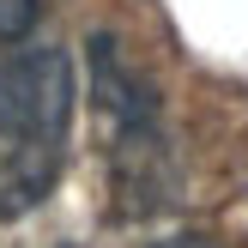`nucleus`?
<instances>
[{
	"label": "nucleus",
	"instance_id": "obj_1",
	"mask_svg": "<svg viewBox=\"0 0 248 248\" xmlns=\"http://www.w3.org/2000/svg\"><path fill=\"white\" fill-rule=\"evenodd\" d=\"M73 103H79V73L67 48L31 43L0 61V133L6 140L55 145L73 121Z\"/></svg>",
	"mask_w": 248,
	"mask_h": 248
},
{
	"label": "nucleus",
	"instance_id": "obj_2",
	"mask_svg": "<svg viewBox=\"0 0 248 248\" xmlns=\"http://www.w3.org/2000/svg\"><path fill=\"white\" fill-rule=\"evenodd\" d=\"M91 91H97V103H103V115L121 121L127 140L152 133V121H157V91H152V79L133 73V61L121 55V43L103 36V31L91 36Z\"/></svg>",
	"mask_w": 248,
	"mask_h": 248
},
{
	"label": "nucleus",
	"instance_id": "obj_3",
	"mask_svg": "<svg viewBox=\"0 0 248 248\" xmlns=\"http://www.w3.org/2000/svg\"><path fill=\"white\" fill-rule=\"evenodd\" d=\"M43 18V0H0V43H24Z\"/></svg>",
	"mask_w": 248,
	"mask_h": 248
},
{
	"label": "nucleus",
	"instance_id": "obj_4",
	"mask_svg": "<svg viewBox=\"0 0 248 248\" xmlns=\"http://www.w3.org/2000/svg\"><path fill=\"white\" fill-rule=\"evenodd\" d=\"M152 248H218L212 236H164V242H152Z\"/></svg>",
	"mask_w": 248,
	"mask_h": 248
}]
</instances>
